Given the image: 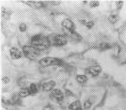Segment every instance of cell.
Returning <instances> with one entry per match:
<instances>
[{
  "mask_svg": "<svg viewBox=\"0 0 126 110\" xmlns=\"http://www.w3.org/2000/svg\"><path fill=\"white\" fill-rule=\"evenodd\" d=\"M30 43H31L32 46H34L36 49H38L40 52L47 50L48 48H50L53 45L52 41L47 37L42 36V34H38V35L32 37Z\"/></svg>",
  "mask_w": 126,
  "mask_h": 110,
  "instance_id": "cell-1",
  "label": "cell"
},
{
  "mask_svg": "<svg viewBox=\"0 0 126 110\" xmlns=\"http://www.w3.org/2000/svg\"><path fill=\"white\" fill-rule=\"evenodd\" d=\"M40 64L42 67H48V66H65V62L61 58H52V57H45L40 60Z\"/></svg>",
  "mask_w": 126,
  "mask_h": 110,
  "instance_id": "cell-2",
  "label": "cell"
},
{
  "mask_svg": "<svg viewBox=\"0 0 126 110\" xmlns=\"http://www.w3.org/2000/svg\"><path fill=\"white\" fill-rule=\"evenodd\" d=\"M23 54L28 59L34 60V59H36L41 55V52L30 44V45H25L23 47Z\"/></svg>",
  "mask_w": 126,
  "mask_h": 110,
  "instance_id": "cell-3",
  "label": "cell"
},
{
  "mask_svg": "<svg viewBox=\"0 0 126 110\" xmlns=\"http://www.w3.org/2000/svg\"><path fill=\"white\" fill-rule=\"evenodd\" d=\"M68 37L66 36L65 34L64 35H57L53 38L52 40V44L53 46L55 47H62V46H65L67 43H68Z\"/></svg>",
  "mask_w": 126,
  "mask_h": 110,
  "instance_id": "cell-4",
  "label": "cell"
},
{
  "mask_svg": "<svg viewBox=\"0 0 126 110\" xmlns=\"http://www.w3.org/2000/svg\"><path fill=\"white\" fill-rule=\"evenodd\" d=\"M101 71H102V68H101L100 66L98 64H94V65L89 67L88 69H86L85 73H88V74H90L91 76H97V75L100 74Z\"/></svg>",
  "mask_w": 126,
  "mask_h": 110,
  "instance_id": "cell-5",
  "label": "cell"
},
{
  "mask_svg": "<svg viewBox=\"0 0 126 110\" xmlns=\"http://www.w3.org/2000/svg\"><path fill=\"white\" fill-rule=\"evenodd\" d=\"M50 97H51L53 100H55L56 102L60 103V102L63 101V99H64V94H63V92L60 89H53L52 91H51Z\"/></svg>",
  "mask_w": 126,
  "mask_h": 110,
  "instance_id": "cell-6",
  "label": "cell"
},
{
  "mask_svg": "<svg viewBox=\"0 0 126 110\" xmlns=\"http://www.w3.org/2000/svg\"><path fill=\"white\" fill-rule=\"evenodd\" d=\"M63 28H65L68 32H75V25L71 19H64L61 23Z\"/></svg>",
  "mask_w": 126,
  "mask_h": 110,
  "instance_id": "cell-7",
  "label": "cell"
},
{
  "mask_svg": "<svg viewBox=\"0 0 126 110\" xmlns=\"http://www.w3.org/2000/svg\"><path fill=\"white\" fill-rule=\"evenodd\" d=\"M55 86H56V82L51 80V81L45 82L43 84H41L39 86V89H41L42 90L45 91V92H51L54 89V88H55Z\"/></svg>",
  "mask_w": 126,
  "mask_h": 110,
  "instance_id": "cell-8",
  "label": "cell"
},
{
  "mask_svg": "<svg viewBox=\"0 0 126 110\" xmlns=\"http://www.w3.org/2000/svg\"><path fill=\"white\" fill-rule=\"evenodd\" d=\"M10 55H11V58L13 59H19L23 57V51H20L18 48L16 47H11L10 49Z\"/></svg>",
  "mask_w": 126,
  "mask_h": 110,
  "instance_id": "cell-9",
  "label": "cell"
},
{
  "mask_svg": "<svg viewBox=\"0 0 126 110\" xmlns=\"http://www.w3.org/2000/svg\"><path fill=\"white\" fill-rule=\"evenodd\" d=\"M65 35L68 37V39L70 38L74 42H80V41H82V36L79 35L78 33H76V32H68Z\"/></svg>",
  "mask_w": 126,
  "mask_h": 110,
  "instance_id": "cell-10",
  "label": "cell"
},
{
  "mask_svg": "<svg viewBox=\"0 0 126 110\" xmlns=\"http://www.w3.org/2000/svg\"><path fill=\"white\" fill-rule=\"evenodd\" d=\"M69 109L70 110H82V105L80 101L76 100L74 101V103H72L71 105H69Z\"/></svg>",
  "mask_w": 126,
  "mask_h": 110,
  "instance_id": "cell-11",
  "label": "cell"
},
{
  "mask_svg": "<svg viewBox=\"0 0 126 110\" xmlns=\"http://www.w3.org/2000/svg\"><path fill=\"white\" fill-rule=\"evenodd\" d=\"M19 96L21 97V98H25L26 96H29V95L31 94V92H30V90H29V88H22L21 90L19 91Z\"/></svg>",
  "mask_w": 126,
  "mask_h": 110,
  "instance_id": "cell-12",
  "label": "cell"
},
{
  "mask_svg": "<svg viewBox=\"0 0 126 110\" xmlns=\"http://www.w3.org/2000/svg\"><path fill=\"white\" fill-rule=\"evenodd\" d=\"M76 81H77V83L79 84H85L87 81H88V76L87 75H85V74H78V75H76Z\"/></svg>",
  "mask_w": 126,
  "mask_h": 110,
  "instance_id": "cell-13",
  "label": "cell"
},
{
  "mask_svg": "<svg viewBox=\"0 0 126 110\" xmlns=\"http://www.w3.org/2000/svg\"><path fill=\"white\" fill-rule=\"evenodd\" d=\"M26 4L32 6L35 9H41L44 6V3H42V2H26Z\"/></svg>",
  "mask_w": 126,
  "mask_h": 110,
  "instance_id": "cell-14",
  "label": "cell"
},
{
  "mask_svg": "<svg viewBox=\"0 0 126 110\" xmlns=\"http://www.w3.org/2000/svg\"><path fill=\"white\" fill-rule=\"evenodd\" d=\"M108 20H109L111 24H116L117 22L120 20V16L118 15V14H111L108 17Z\"/></svg>",
  "mask_w": 126,
  "mask_h": 110,
  "instance_id": "cell-15",
  "label": "cell"
},
{
  "mask_svg": "<svg viewBox=\"0 0 126 110\" xmlns=\"http://www.w3.org/2000/svg\"><path fill=\"white\" fill-rule=\"evenodd\" d=\"M98 47H99V50H100V51H105V50L111 48V45L109 43H107V42H102V43L99 44Z\"/></svg>",
  "mask_w": 126,
  "mask_h": 110,
  "instance_id": "cell-16",
  "label": "cell"
},
{
  "mask_svg": "<svg viewBox=\"0 0 126 110\" xmlns=\"http://www.w3.org/2000/svg\"><path fill=\"white\" fill-rule=\"evenodd\" d=\"M29 90H30L31 94H36L38 91H39V87H38L36 84L32 83V84H30V86H29Z\"/></svg>",
  "mask_w": 126,
  "mask_h": 110,
  "instance_id": "cell-17",
  "label": "cell"
},
{
  "mask_svg": "<svg viewBox=\"0 0 126 110\" xmlns=\"http://www.w3.org/2000/svg\"><path fill=\"white\" fill-rule=\"evenodd\" d=\"M91 102L89 101V100H87V101H85L84 103V108L85 109H89L90 107H91Z\"/></svg>",
  "mask_w": 126,
  "mask_h": 110,
  "instance_id": "cell-18",
  "label": "cell"
},
{
  "mask_svg": "<svg viewBox=\"0 0 126 110\" xmlns=\"http://www.w3.org/2000/svg\"><path fill=\"white\" fill-rule=\"evenodd\" d=\"M19 29H20V31L21 32H25V31H26V29H27V26H26V24L22 23L21 25L19 26Z\"/></svg>",
  "mask_w": 126,
  "mask_h": 110,
  "instance_id": "cell-19",
  "label": "cell"
},
{
  "mask_svg": "<svg viewBox=\"0 0 126 110\" xmlns=\"http://www.w3.org/2000/svg\"><path fill=\"white\" fill-rule=\"evenodd\" d=\"M94 26V22H93V21L87 22V24H86V27H87V28H89V29L92 28V26Z\"/></svg>",
  "mask_w": 126,
  "mask_h": 110,
  "instance_id": "cell-20",
  "label": "cell"
},
{
  "mask_svg": "<svg viewBox=\"0 0 126 110\" xmlns=\"http://www.w3.org/2000/svg\"><path fill=\"white\" fill-rule=\"evenodd\" d=\"M99 2L98 1H92V2H90L89 3V6H90V8H96V7H98L99 6Z\"/></svg>",
  "mask_w": 126,
  "mask_h": 110,
  "instance_id": "cell-21",
  "label": "cell"
},
{
  "mask_svg": "<svg viewBox=\"0 0 126 110\" xmlns=\"http://www.w3.org/2000/svg\"><path fill=\"white\" fill-rule=\"evenodd\" d=\"M116 5H117V7H118V10H121L122 5H123V2H117Z\"/></svg>",
  "mask_w": 126,
  "mask_h": 110,
  "instance_id": "cell-22",
  "label": "cell"
},
{
  "mask_svg": "<svg viewBox=\"0 0 126 110\" xmlns=\"http://www.w3.org/2000/svg\"><path fill=\"white\" fill-rule=\"evenodd\" d=\"M2 81H3L5 84H8V83H9V81H10V79L8 78L7 76H5V77H3V78H2Z\"/></svg>",
  "mask_w": 126,
  "mask_h": 110,
  "instance_id": "cell-23",
  "label": "cell"
},
{
  "mask_svg": "<svg viewBox=\"0 0 126 110\" xmlns=\"http://www.w3.org/2000/svg\"><path fill=\"white\" fill-rule=\"evenodd\" d=\"M42 110H54V109H53L52 106H50V105H45Z\"/></svg>",
  "mask_w": 126,
  "mask_h": 110,
  "instance_id": "cell-24",
  "label": "cell"
},
{
  "mask_svg": "<svg viewBox=\"0 0 126 110\" xmlns=\"http://www.w3.org/2000/svg\"><path fill=\"white\" fill-rule=\"evenodd\" d=\"M65 93H66L67 96H74V94H73L69 89H66V90H65Z\"/></svg>",
  "mask_w": 126,
  "mask_h": 110,
  "instance_id": "cell-25",
  "label": "cell"
},
{
  "mask_svg": "<svg viewBox=\"0 0 126 110\" xmlns=\"http://www.w3.org/2000/svg\"><path fill=\"white\" fill-rule=\"evenodd\" d=\"M50 4H52V5H59V2H51Z\"/></svg>",
  "mask_w": 126,
  "mask_h": 110,
  "instance_id": "cell-26",
  "label": "cell"
}]
</instances>
